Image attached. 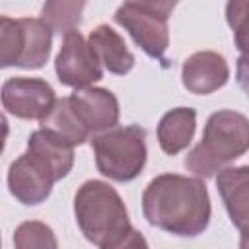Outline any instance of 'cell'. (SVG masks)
Instances as JSON below:
<instances>
[{"label": "cell", "instance_id": "cell-1", "mask_svg": "<svg viewBox=\"0 0 249 249\" xmlns=\"http://www.w3.org/2000/svg\"><path fill=\"white\" fill-rule=\"evenodd\" d=\"M142 212L150 226L179 237L200 235L210 222V196L202 177L161 173L142 193Z\"/></svg>", "mask_w": 249, "mask_h": 249}, {"label": "cell", "instance_id": "cell-2", "mask_svg": "<svg viewBox=\"0 0 249 249\" xmlns=\"http://www.w3.org/2000/svg\"><path fill=\"white\" fill-rule=\"evenodd\" d=\"M74 214L84 237L101 249L146 247V239L132 228L121 195L105 181H86L74 196Z\"/></svg>", "mask_w": 249, "mask_h": 249}, {"label": "cell", "instance_id": "cell-3", "mask_svg": "<svg viewBox=\"0 0 249 249\" xmlns=\"http://www.w3.org/2000/svg\"><path fill=\"white\" fill-rule=\"evenodd\" d=\"M249 150V119L237 111L222 109L208 117L200 142L187 154L185 167L208 179Z\"/></svg>", "mask_w": 249, "mask_h": 249}, {"label": "cell", "instance_id": "cell-4", "mask_svg": "<svg viewBox=\"0 0 249 249\" xmlns=\"http://www.w3.org/2000/svg\"><path fill=\"white\" fill-rule=\"evenodd\" d=\"M95 165L101 175L117 183L132 181L146 165V130L140 124L113 126L91 134Z\"/></svg>", "mask_w": 249, "mask_h": 249}, {"label": "cell", "instance_id": "cell-5", "mask_svg": "<svg viewBox=\"0 0 249 249\" xmlns=\"http://www.w3.org/2000/svg\"><path fill=\"white\" fill-rule=\"evenodd\" d=\"M53 29L41 18H0V64L41 68L49 60Z\"/></svg>", "mask_w": 249, "mask_h": 249}, {"label": "cell", "instance_id": "cell-6", "mask_svg": "<svg viewBox=\"0 0 249 249\" xmlns=\"http://www.w3.org/2000/svg\"><path fill=\"white\" fill-rule=\"evenodd\" d=\"M56 181H60V177L54 167L41 154L29 148L16 158L8 169V189L12 196L25 206L45 202Z\"/></svg>", "mask_w": 249, "mask_h": 249}, {"label": "cell", "instance_id": "cell-7", "mask_svg": "<svg viewBox=\"0 0 249 249\" xmlns=\"http://www.w3.org/2000/svg\"><path fill=\"white\" fill-rule=\"evenodd\" d=\"M54 103L56 95L53 86L41 78L16 76L8 78L2 86V105L6 113L18 119L43 121Z\"/></svg>", "mask_w": 249, "mask_h": 249}, {"label": "cell", "instance_id": "cell-8", "mask_svg": "<svg viewBox=\"0 0 249 249\" xmlns=\"http://www.w3.org/2000/svg\"><path fill=\"white\" fill-rule=\"evenodd\" d=\"M54 70L58 82L70 88H86L103 76L101 62L78 29L64 33L60 51L54 60Z\"/></svg>", "mask_w": 249, "mask_h": 249}, {"label": "cell", "instance_id": "cell-9", "mask_svg": "<svg viewBox=\"0 0 249 249\" xmlns=\"http://www.w3.org/2000/svg\"><path fill=\"white\" fill-rule=\"evenodd\" d=\"M115 21L130 33L134 43L148 56L163 60V54L169 47V29L165 18L123 2V6H119L115 12Z\"/></svg>", "mask_w": 249, "mask_h": 249}, {"label": "cell", "instance_id": "cell-10", "mask_svg": "<svg viewBox=\"0 0 249 249\" xmlns=\"http://www.w3.org/2000/svg\"><path fill=\"white\" fill-rule=\"evenodd\" d=\"M216 187L231 224L239 230V247L249 249V165L224 167L216 175Z\"/></svg>", "mask_w": 249, "mask_h": 249}, {"label": "cell", "instance_id": "cell-11", "mask_svg": "<svg viewBox=\"0 0 249 249\" xmlns=\"http://www.w3.org/2000/svg\"><path fill=\"white\" fill-rule=\"evenodd\" d=\"M68 99L76 117L89 134H97L119 124V101L113 91L105 88L86 86L76 88V91Z\"/></svg>", "mask_w": 249, "mask_h": 249}, {"label": "cell", "instance_id": "cell-12", "mask_svg": "<svg viewBox=\"0 0 249 249\" xmlns=\"http://www.w3.org/2000/svg\"><path fill=\"white\" fill-rule=\"evenodd\" d=\"M230 68L226 58L216 51H196L183 62L181 82L195 95H208L226 86Z\"/></svg>", "mask_w": 249, "mask_h": 249}, {"label": "cell", "instance_id": "cell-13", "mask_svg": "<svg viewBox=\"0 0 249 249\" xmlns=\"http://www.w3.org/2000/svg\"><path fill=\"white\" fill-rule=\"evenodd\" d=\"M88 43H89L91 51L95 53L97 60L101 62V66H105V70H109L111 74L124 76L132 70L134 54L126 49L124 39L113 27H109L105 23L97 25L89 33Z\"/></svg>", "mask_w": 249, "mask_h": 249}, {"label": "cell", "instance_id": "cell-14", "mask_svg": "<svg viewBox=\"0 0 249 249\" xmlns=\"http://www.w3.org/2000/svg\"><path fill=\"white\" fill-rule=\"evenodd\" d=\"M196 130V111L191 107H175L158 123V142L167 156L183 152Z\"/></svg>", "mask_w": 249, "mask_h": 249}, {"label": "cell", "instance_id": "cell-15", "mask_svg": "<svg viewBox=\"0 0 249 249\" xmlns=\"http://www.w3.org/2000/svg\"><path fill=\"white\" fill-rule=\"evenodd\" d=\"M41 128L45 130H51L53 134L60 136L62 140H66L68 144L72 146H80L88 140L89 132L88 128L80 123V119L76 117L72 105H70V99L68 97H62V99H56L54 107L49 111V115L41 121Z\"/></svg>", "mask_w": 249, "mask_h": 249}, {"label": "cell", "instance_id": "cell-16", "mask_svg": "<svg viewBox=\"0 0 249 249\" xmlns=\"http://www.w3.org/2000/svg\"><path fill=\"white\" fill-rule=\"evenodd\" d=\"M88 0H45L41 8V19L56 33H68L78 29Z\"/></svg>", "mask_w": 249, "mask_h": 249}, {"label": "cell", "instance_id": "cell-17", "mask_svg": "<svg viewBox=\"0 0 249 249\" xmlns=\"http://www.w3.org/2000/svg\"><path fill=\"white\" fill-rule=\"evenodd\" d=\"M14 245L18 249H33V247L54 249V247H58V241L47 224L37 222V220H29V222H23L16 228Z\"/></svg>", "mask_w": 249, "mask_h": 249}, {"label": "cell", "instance_id": "cell-18", "mask_svg": "<svg viewBox=\"0 0 249 249\" xmlns=\"http://www.w3.org/2000/svg\"><path fill=\"white\" fill-rule=\"evenodd\" d=\"M226 21L233 31L235 47L249 56V0H228Z\"/></svg>", "mask_w": 249, "mask_h": 249}, {"label": "cell", "instance_id": "cell-19", "mask_svg": "<svg viewBox=\"0 0 249 249\" xmlns=\"http://www.w3.org/2000/svg\"><path fill=\"white\" fill-rule=\"evenodd\" d=\"M126 4L130 6H136L140 10H146L150 14H156V16H161V18H169L173 8L179 4V0H124Z\"/></svg>", "mask_w": 249, "mask_h": 249}, {"label": "cell", "instance_id": "cell-20", "mask_svg": "<svg viewBox=\"0 0 249 249\" xmlns=\"http://www.w3.org/2000/svg\"><path fill=\"white\" fill-rule=\"evenodd\" d=\"M237 84L243 89V93L249 97V56L241 54L237 58Z\"/></svg>", "mask_w": 249, "mask_h": 249}]
</instances>
